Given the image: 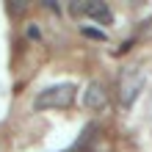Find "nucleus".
<instances>
[{
    "instance_id": "39448f33",
    "label": "nucleus",
    "mask_w": 152,
    "mask_h": 152,
    "mask_svg": "<svg viewBox=\"0 0 152 152\" xmlns=\"http://www.w3.org/2000/svg\"><path fill=\"white\" fill-rule=\"evenodd\" d=\"M28 36L31 39H42V33H39V28H33V25H31V28H28Z\"/></svg>"
},
{
    "instance_id": "f03ea898",
    "label": "nucleus",
    "mask_w": 152,
    "mask_h": 152,
    "mask_svg": "<svg viewBox=\"0 0 152 152\" xmlns=\"http://www.w3.org/2000/svg\"><path fill=\"white\" fill-rule=\"evenodd\" d=\"M80 11L91 14L94 20H97V22H102V25L113 22V17H111V11H108V6H105V3H100V0H94V3H80Z\"/></svg>"
},
{
    "instance_id": "423d86ee",
    "label": "nucleus",
    "mask_w": 152,
    "mask_h": 152,
    "mask_svg": "<svg viewBox=\"0 0 152 152\" xmlns=\"http://www.w3.org/2000/svg\"><path fill=\"white\" fill-rule=\"evenodd\" d=\"M8 8H11V11L17 14V11H22V8H25V3H11V6H8Z\"/></svg>"
},
{
    "instance_id": "20e7f679",
    "label": "nucleus",
    "mask_w": 152,
    "mask_h": 152,
    "mask_svg": "<svg viewBox=\"0 0 152 152\" xmlns=\"http://www.w3.org/2000/svg\"><path fill=\"white\" fill-rule=\"evenodd\" d=\"M83 36L94 39V42H105V33H102V31H97V28H91V25H83Z\"/></svg>"
},
{
    "instance_id": "7ed1b4c3",
    "label": "nucleus",
    "mask_w": 152,
    "mask_h": 152,
    "mask_svg": "<svg viewBox=\"0 0 152 152\" xmlns=\"http://www.w3.org/2000/svg\"><path fill=\"white\" fill-rule=\"evenodd\" d=\"M86 105L88 108H102L105 105V91H102L100 83H88V88H86Z\"/></svg>"
},
{
    "instance_id": "f257e3e1",
    "label": "nucleus",
    "mask_w": 152,
    "mask_h": 152,
    "mask_svg": "<svg viewBox=\"0 0 152 152\" xmlns=\"http://www.w3.org/2000/svg\"><path fill=\"white\" fill-rule=\"evenodd\" d=\"M77 94V86L75 83H56L50 88H44V91L36 94V100H33V108L36 111H44V108H69Z\"/></svg>"
}]
</instances>
